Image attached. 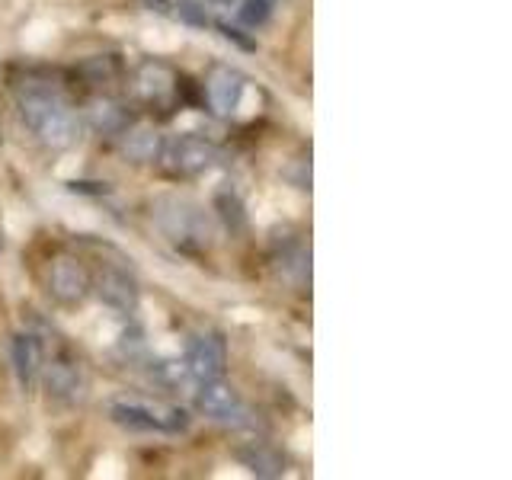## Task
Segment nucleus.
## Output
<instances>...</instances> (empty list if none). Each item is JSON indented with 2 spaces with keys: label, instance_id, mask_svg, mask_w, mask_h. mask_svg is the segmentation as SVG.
<instances>
[{
  "label": "nucleus",
  "instance_id": "f03ea898",
  "mask_svg": "<svg viewBox=\"0 0 512 480\" xmlns=\"http://www.w3.org/2000/svg\"><path fill=\"white\" fill-rule=\"evenodd\" d=\"M154 221L160 234L183 250H202L212 237V224H208L202 208L180 196H160L154 202Z\"/></svg>",
  "mask_w": 512,
  "mask_h": 480
},
{
  "label": "nucleus",
  "instance_id": "f3484780",
  "mask_svg": "<svg viewBox=\"0 0 512 480\" xmlns=\"http://www.w3.org/2000/svg\"><path fill=\"white\" fill-rule=\"evenodd\" d=\"M215 26L221 29V36H224V39H228V42H237L240 48H244V52H253V48H256V42L247 39L237 26H228V23H215Z\"/></svg>",
  "mask_w": 512,
  "mask_h": 480
},
{
  "label": "nucleus",
  "instance_id": "39448f33",
  "mask_svg": "<svg viewBox=\"0 0 512 480\" xmlns=\"http://www.w3.org/2000/svg\"><path fill=\"white\" fill-rule=\"evenodd\" d=\"M90 288H93L90 272L84 263L74 260V256H58L52 269H48V292H52L58 304L74 308V304H80L90 295Z\"/></svg>",
  "mask_w": 512,
  "mask_h": 480
},
{
  "label": "nucleus",
  "instance_id": "7ed1b4c3",
  "mask_svg": "<svg viewBox=\"0 0 512 480\" xmlns=\"http://www.w3.org/2000/svg\"><path fill=\"white\" fill-rule=\"evenodd\" d=\"M160 154H164L170 173H176V176H199L205 170H212L221 160V151L215 148V144L199 138V135L176 138Z\"/></svg>",
  "mask_w": 512,
  "mask_h": 480
},
{
  "label": "nucleus",
  "instance_id": "20e7f679",
  "mask_svg": "<svg viewBox=\"0 0 512 480\" xmlns=\"http://www.w3.org/2000/svg\"><path fill=\"white\" fill-rule=\"evenodd\" d=\"M196 407H199L205 416H212V420L228 423V426H250V423H253V420H250V413L244 410V404H240L237 391L231 388V384H224L221 378L199 384Z\"/></svg>",
  "mask_w": 512,
  "mask_h": 480
},
{
  "label": "nucleus",
  "instance_id": "4468645a",
  "mask_svg": "<svg viewBox=\"0 0 512 480\" xmlns=\"http://www.w3.org/2000/svg\"><path fill=\"white\" fill-rule=\"evenodd\" d=\"M215 212L221 215L224 224H228V231H244L247 208H244V199H240L231 186H224V189L215 192Z\"/></svg>",
  "mask_w": 512,
  "mask_h": 480
},
{
  "label": "nucleus",
  "instance_id": "6e6552de",
  "mask_svg": "<svg viewBox=\"0 0 512 480\" xmlns=\"http://www.w3.org/2000/svg\"><path fill=\"white\" fill-rule=\"evenodd\" d=\"M96 295L119 314H132L138 308V282L119 266H106L100 276H96Z\"/></svg>",
  "mask_w": 512,
  "mask_h": 480
},
{
  "label": "nucleus",
  "instance_id": "f8f14e48",
  "mask_svg": "<svg viewBox=\"0 0 512 480\" xmlns=\"http://www.w3.org/2000/svg\"><path fill=\"white\" fill-rule=\"evenodd\" d=\"M237 458L256 477H282V471H285V458L266 442H250L247 448H240Z\"/></svg>",
  "mask_w": 512,
  "mask_h": 480
},
{
  "label": "nucleus",
  "instance_id": "dca6fc26",
  "mask_svg": "<svg viewBox=\"0 0 512 480\" xmlns=\"http://www.w3.org/2000/svg\"><path fill=\"white\" fill-rule=\"evenodd\" d=\"M272 7H276V0H244V4L237 7V16H240V23H244V26L256 29L272 16Z\"/></svg>",
  "mask_w": 512,
  "mask_h": 480
},
{
  "label": "nucleus",
  "instance_id": "f257e3e1",
  "mask_svg": "<svg viewBox=\"0 0 512 480\" xmlns=\"http://www.w3.org/2000/svg\"><path fill=\"white\" fill-rule=\"evenodd\" d=\"M20 116L39 135L45 148L64 151L80 135V122L71 112V106L55 90H48L42 84H29L20 90Z\"/></svg>",
  "mask_w": 512,
  "mask_h": 480
},
{
  "label": "nucleus",
  "instance_id": "423d86ee",
  "mask_svg": "<svg viewBox=\"0 0 512 480\" xmlns=\"http://www.w3.org/2000/svg\"><path fill=\"white\" fill-rule=\"evenodd\" d=\"M224 368H228V349H224V340L218 333H202V336H196V340L189 343L186 372L196 384L221 378Z\"/></svg>",
  "mask_w": 512,
  "mask_h": 480
},
{
  "label": "nucleus",
  "instance_id": "0eeeda50",
  "mask_svg": "<svg viewBox=\"0 0 512 480\" xmlns=\"http://www.w3.org/2000/svg\"><path fill=\"white\" fill-rule=\"evenodd\" d=\"M42 384L48 397L61 400V404H77L87 391V378L80 372V365L74 359H55V362H42Z\"/></svg>",
  "mask_w": 512,
  "mask_h": 480
},
{
  "label": "nucleus",
  "instance_id": "ddd939ff",
  "mask_svg": "<svg viewBox=\"0 0 512 480\" xmlns=\"http://www.w3.org/2000/svg\"><path fill=\"white\" fill-rule=\"evenodd\" d=\"M160 151H164V141H160L154 128L138 125V128H128L122 135V154L128 160H135V164H151V160L160 157Z\"/></svg>",
  "mask_w": 512,
  "mask_h": 480
},
{
  "label": "nucleus",
  "instance_id": "2eb2a0df",
  "mask_svg": "<svg viewBox=\"0 0 512 480\" xmlns=\"http://www.w3.org/2000/svg\"><path fill=\"white\" fill-rule=\"evenodd\" d=\"M90 122H93L96 132H122L125 112L119 103H112V100H96V103H90Z\"/></svg>",
  "mask_w": 512,
  "mask_h": 480
},
{
  "label": "nucleus",
  "instance_id": "9d476101",
  "mask_svg": "<svg viewBox=\"0 0 512 480\" xmlns=\"http://www.w3.org/2000/svg\"><path fill=\"white\" fill-rule=\"evenodd\" d=\"M10 359H13V372H16V381H20V388L23 391L36 388V381L42 375V346H39L36 336H32V333L13 336Z\"/></svg>",
  "mask_w": 512,
  "mask_h": 480
},
{
  "label": "nucleus",
  "instance_id": "1a4fd4ad",
  "mask_svg": "<svg viewBox=\"0 0 512 480\" xmlns=\"http://www.w3.org/2000/svg\"><path fill=\"white\" fill-rule=\"evenodd\" d=\"M205 93H208V106H212L218 116H231V112L240 109V100H244L247 93V84L244 77L231 68H215L212 77H208L205 84Z\"/></svg>",
  "mask_w": 512,
  "mask_h": 480
},
{
  "label": "nucleus",
  "instance_id": "9b49d317",
  "mask_svg": "<svg viewBox=\"0 0 512 480\" xmlns=\"http://www.w3.org/2000/svg\"><path fill=\"white\" fill-rule=\"evenodd\" d=\"M138 93L148 103L164 106V103L173 100V93H176V74L167 68V64H160V61L141 64V71H138Z\"/></svg>",
  "mask_w": 512,
  "mask_h": 480
}]
</instances>
